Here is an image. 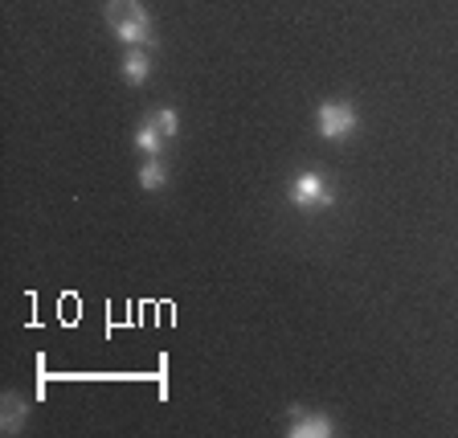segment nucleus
I'll return each mask as SVG.
<instances>
[{
    "instance_id": "obj_9",
    "label": "nucleus",
    "mask_w": 458,
    "mask_h": 438,
    "mask_svg": "<svg viewBox=\"0 0 458 438\" xmlns=\"http://www.w3.org/2000/svg\"><path fill=\"white\" fill-rule=\"evenodd\" d=\"M131 143H135V148H140V152H143V156H164V148H168V143H172V140H164V135H160V132H156V127H152V124H148V119H143V124H140V127H135Z\"/></svg>"
},
{
    "instance_id": "obj_5",
    "label": "nucleus",
    "mask_w": 458,
    "mask_h": 438,
    "mask_svg": "<svg viewBox=\"0 0 458 438\" xmlns=\"http://www.w3.org/2000/svg\"><path fill=\"white\" fill-rule=\"evenodd\" d=\"M25 418H29L25 398L21 393H4V401H0V426H4V434H21Z\"/></svg>"
},
{
    "instance_id": "obj_3",
    "label": "nucleus",
    "mask_w": 458,
    "mask_h": 438,
    "mask_svg": "<svg viewBox=\"0 0 458 438\" xmlns=\"http://www.w3.org/2000/svg\"><path fill=\"white\" fill-rule=\"evenodd\" d=\"M315 132L332 143L352 140L360 132V111H356L348 99H327V103L315 107Z\"/></svg>"
},
{
    "instance_id": "obj_6",
    "label": "nucleus",
    "mask_w": 458,
    "mask_h": 438,
    "mask_svg": "<svg viewBox=\"0 0 458 438\" xmlns=\"http://www.w3.org/2000/svg\"><path fill=\"white\" fill-rule=\"evenodd\" d=\"M152 78V57H148V49H127L123 54V82L127 86H143Z\"/></svg>"
},
{
    "instance_id": "obj_2",
    "label": "nucleus",
    "mask_w": 458,
    "mask_h": 438,
    "mask_svg": "<svg viewBox=\"0 0 458 438\" xmlns=\"http://www.w3.org/2000/svg\"><path fill=\"white\" fill-rule=\"evenodd\" d=\"M286 201L295 205L299 213H324L335 205V189L332 181H327L324 172H299V176H291V185H286Z\"/></svg>"
},
{
    "instance_id": "obj_4",
    "label": "nucleus",
    "mask_w": 458,
    "mask_h": 438,
    "mask_svg": "<svg viewBox=\"0 0 458 438\" xmlns=\"http://www.w3.org/2000/svg\"><path fill=\"white\" fill-rule=\"evenodd\" d=\"M335 430H340V426H335L332 414H324V410L291 406V414H286V434H291V438H332Z\"/></svg>"
},
{
    "instance_id": "obj_7",
    "label": "nucleus",
    "mask_w": 458,
    "mask_h": 438,
    "mask_svg": "<svg viewBox=\"0 0 458 438\" xmlns=\"http://www.w3.org/2000/svg\"><path fill=\"white\" fill-rule=\"evenodd\" d=\"M168 181H172V172H168V164H164V156H148V160L140 164V189L160 193V189H168Z\"/></svg>"
},
{
    "instance_id": "obj_8",
    "label": "nucleus",
    "mask_w": 458,
    "mask_h": 438,
    "mask_svg": "<svg viewBox=\"0 0 458 438\" xmlns=\"http://www.w3.org/2000/svg\"><path fill=\"white\" fill-rule=\"evenodd\" d=\"M143 119H148L164 140H176V135H181V111H176V107H152Z\"/></svg>"
},
{
    "instance_id": "obj_1",
    "label": "nucleus",
    "mask_w": 458,
    "mask_h": 438,
    "mask_svg": "<svg viewBox=\"0 0 458 438\" xmlns=\"http://www.w3.org/2000/svg\"><path fill=\"white\" fill-rule=\"evenodd\" d=\"M106 25H111V33L119 41H123L127 49H152L156 46V21L152 13H148V4L143 0H106L103 9Z\"/></svg>"
}]
</instances>
